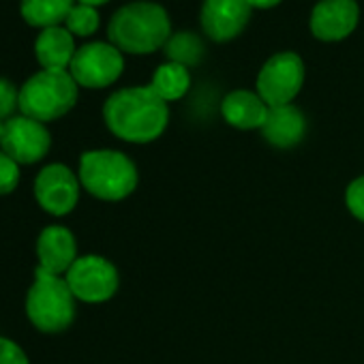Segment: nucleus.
Wrapping results in <instances>:
<instances>
[{"instance_id": "nucleus-1", "label": "nucleus", "mask_w": 364, "mask_h": 364, "mask_svg": "<svg viewBox=\"0 0 364 364\" xmlns=\"http://www.w3.org/2000/svg\"><path fill=\"white\" fill-rule=\"evenodd\" d=\"M103 118L116 137L148 144L165 131L169 109L150 86H135L114 92L103 105Z\"/></svg>"}, {"instance_id": "nucleus-2", "label": "nucleus", "mask_w": 364, "mask_h": 364, "mask_svg": "<svg viewBox=\"0 0 364 364\" xmlns=\"http://www.w3.org/2000/svg\"><path fill=\"white\" fill-rule=\"evenodd\" d=\"M112 46L129 54H150L171 37L169 16L154 3H131L118 9L107 28Z\"/></svg>"}, {"instance_id": "nucleus-3", "label": "nucleus", "mask_w": 364, "mask_h": 364, "mask_svg": "<svg viewBox=\"0 0 364 364\" xmlns=\"http://www.w3.org/2000/svg\"><path fill=\"white\" fill-rule=\"evenodd\" d=\"M135 163L118 150H88L80 159L82 187L105 202H120L137 187Z\"/></svg>"}, {"instance_id": "nucleus-4", "label": "nucleus", "mask_w": 364, "mask_h": 364, "mask_svg": "<svg viewBox=\"0 0 364 364\" xmlns=\"http://www.w3.org/2000/svg\"><path fill=\"white\" fill-rule=\"evenodd\" d=\"M26 313L41 332L67 330L75 319V296L69 289L67 279L39 266L26 296Z\"/></svg>"}, {"instance_id": "nucleus-5", "label": "nucleus", "mask_w": 364, "mask_h": 364, "mask_svg": "<svg viewBox=\"0 0 364 364\" xmlns=\"http://www.w3.org/2000/svg\"><path fill=\"white\" fill-rule=\"evenodd\" d=\"M77 101V82L67 71H39L20 90V112L39 122L65 116Z\"/></svg>"}, {"instance_id": "nucleus-6", "label": "nucleus", "mask_w": 364, "mask_h": 364, "mask_svg": "<svg viewBox=\"0 0 364 364\" xmlns=\"http://www.w3.org/2000/svg\"><path fill=\"white\" fill-rule=\"evenodd\" d=\"M304 84V63L294 52L268 58L257 75V95L268 107L289 105Z\"/></svg>"}, {"instance_id": "nucleus-7", "label": "nucleus", "mask_w": 364, "mask_h": 364, "mask_svg": "<svg viewBox=\"0 0 364 364\" xmlns=\"http://www.w3.org/2000/svg\"><path fill=\"white\" fill-rule=\"evenodd\" d=\"M69 289L82 302H105L118 289V270L112 262L99 255L77 257L65 274Z\"/></svg>"}, {"instance_id": "nucleus-8", "label": "nucleus", "mask_w": 364, "mask_h": 364, "mask_svg": "<svg viewBox=\"0 0 364 364\" xmlns=\"http://www.w3.org/2000/svg\"><path fill=\"white\" fill-rule=\"evenodd\" d=\"M69 69H71L69 73L80 86L105 88L120 77L124 69V60L116 46L97 41V43L82 46L75 52Z\"/></svg>"}, {"instance_id": "nucleus-9", "label": "nucleus", "mask_w": 364, "mask_h": 364, "mask_svg": "<svg viewBox=\"0 0 364 364\" xmlns=\"http://www.w3.org/2000/svg\"><path fill=\"white\" fill-rule=\"evenodd\" d=\"M35 198L46 213L65 217L77 206L80 180L67 165L52 163L43 167L35 180Z\"/></svg>"}, {"instance_id": "nucleus-10", "label": "nucleus", "mask_w": 364, "mask_h": 364, "mask_svg": "<svg viewBox=\"0 0 364 364\" xmlns=\"http://www.w3.org/2000/svg\"><path fill=\"white\" fill-rule=\"evenodd\" d=\"M52 137L43 122L28 116H14L5 122L3 133V152L9 154L18 165H31L41 161L50 150Z\"/></svg>"}, {"instance_id": "nucleus-11", "label": "nucleus", "mask_w": 364, "mask_h": 364, "mask_svg": "<svg viewBox=\"0 0 364 364\" xmlns=\"http://www.w3.org/2000/svg\"><path fill=\"white\" fill-rule=\"evenodd\" d=\"M249 0H204L202 28L213 41H232L251 20Z\"/></svg>"}, {"instance_id": "nucleus-12", "label": "nucleus", "mask_w": 364, "mask_h": 364, "mask_svg": "<svg viewBox=\"0 0 364 364\" xmlns=\"http://www.w3.org/2000/svg\"><path fill=\"white\" fill-rule=\"evenodd\" d=\"M358 20L355 0H321L311 14V33L319 41H341L353 33Z\"/></svg>"}, {"instance_id": "nucleus-13", "label": "nucleus", "mask_w": 364, "mask_h": 364, "mask_svg": "<svg viewBox=\"0 0 364 364\" xmlns=\"http://www.w3.org/2000/svg\"><path fill=\"white\" fill-rule=\"evenodd\" d=\"M39 266L52 274H67L77 259L75 236L63 225H50L39 234L37 240Z\"/></svg>"}, {"instance_id": "nucleus-14", "label": "nucleus", "mask_w": 364, "mask_h": 364, "mask_svg": "<svg viewBox=\"0 0 364 364\" xmlns=\"http://www.w3.org/2000/svg\"><path fill=\"white\" fill-rule=\"evenodd\" d=\"M306 131L304 114L296 105H277L268 109V118L262 127L268 144L277 148H294L302 141Z\"/></svg>"}, {"instance_id": "nucleus-15", "label": "nucleus", "mask_w": 364, "mask_h": 364, "mask_svg": "<svg viewBox=\"0 0 364 364\" xmlns=\"http://www.w3.org/2000/svg\"><path fill=\"white\" fill-rule=\"evenodd\" d=\"M268 105L266 101L251 90H234L230 92L223 103H221V114L223 118L242 131H251V129H262L266 118H268Z\"/></svg>"}, {"instance_id": "nucleus-16", "label": "nucleus", "mask_w": 364, "mask_h": 364, "mask_svg": "<svg viewBox=\"0 0 364 364\" xmlns=\"http://www.w3.org/2000/svg\"><path fill=\"white\" fill-rule=\"evenodd\" d=\"M37 52V60L43 69L48 71H65L73 56H75V43H73V35L67 28L60 26H52L46 28L35 46Z\"/></svg>"}, {"instance_id": "nucleus-17", "label": "nucleus", "mask_w": 364, "mask_h": 364, "mask_svg": "<svg viewBox=\"0 0 364 364\" xmlns=\"http://www.w3.org/2000/svg\"><path fill=\"white\" fill-rule=\"evenodd\" d=\"M150 88L165 101H178L182 99L189 88H191V75H189V69L182 67V65H176V63H165L161 65L154 75H152V84Z\"/></svg>"}, {"instance_id": "nucleus-18", "label": "nucleus", "mask_w": 364, "mask_h": 364, "mask_svg": "<svg viewBox=\"0 0 364 364\" xmlns=\"http://www.w3.org/2000/svg\"><path fill=\"white\" fill-rule=\"evenodd\" d=\"M73 7V0H22V18L46 31L65 22Z\"/></svg>"}, {"instance_id": "nucleus-19", "label": "nucleus", "mask_w": 364, "mask_h": 364, "mask_svg": "<svg viewBox=\"0 0 364 364\" xmlns=\"http://www.w3.org/2000/svg\"><path fill=\"white\" fill-rule=\"evenodd\" d=\"M165 56L169 63L182 65V67H196L204 58V43L193 33H176L165 43Z\"/></svg>"}, {"instance_id": "nucleus-20", "label": "nucleus", "mask_w": 364, "mask_h": 364, "mask_svg": "<svg viewBox=\"0 0 364 364\" xmlns=\"http://www.w3.org/2000/svg\"><path fill=\"white\" fill-rule=\"evenodd\" d=\"M67 31L71 35H80V37H88L99 28V14L95 7L88 5H75L71 9V14L65 20Z\"/></svg>"}, {"instance_id": "nucleus-21", "label": "nucleus", "mask_w": 364, "mask_h": 364, "mask_svg": "<svg viewBox=\"0 0 364 364\" xmlns=\"http://www.w3.org/2000/svg\"><path fill=\"white\" fill-rule=\"evenodd\" d=\"M20 182V167L18 163L0 150V196H7L11 191H16Z\"/></svg>"}, {"instance_id": "nucleus-22", "label": "nucleus", "mask_w": 364, "mask_h": 364, "mask_svg": "<svg viewBox=\"0 0 364 364\" xmlns=\"http://www.w3.org/2000/svg\"><path fill=\"white\" fill-rule=\"evenodd\" d=\"M345 204L349 213L364 223V176L355 178L345 191Z\"/></svg>"}, {"instance_id": "nucleus-23", "label": "nucleus", "mask_w": 364, "mask_h": 364, "mask_svg": "<svg viewBox=\"0 0 364 364\" xmlns=\"http://www.w3.org/2000/svg\"><path fill=\"white\" fill-rule=\"evenodd\" d=\"M16 107H20V92L9 80L0 77V120L14 118L11 114L16 112Z\"/></svg>"}, {"instance_id": "nucleus-24", "label": "nucleus", "mask_w": 364, "mask_h": 364, "mask_svg": "<svg viewBox=\"0 0 364 364\" xmlns=\"http://www.w3.org/2000/svg\"><path fill=\"white\" fill-rule=\"evenodd\" d=\"M0 364H31L24 349L11 338L0 336Z\"/></svg>"}, {"instance_id": "nucleus-25", "label": "nucleus", "mask_w": 364, "mask_h": 364, "mask_svg": "<svg viewBox=\"0 0 364 364\" xmlns=\"http://www.w3.org/2000/svg\"><path fill=\"white\" fill-rule=\"evenodd\" d=\"M281 3V0H249V5L253 9H272Z\"/></svg>"}, {"instance_id": "nucleus-26", "label": "nucleus", "mask_w": 364, "mask_h": 364, "mask_svg": "<svg viewBox=\"0 0 364 364\" xmlns=\"http://www.w3.org/2000/svg\"><path fill=\"white\" fill-rule=\"evenodd\" d=\"M107 0H80V5H88V7H97V5H105Z\"/></svg>"}, {"instance_id": "nucleus-27", "label": "nucleus", "mask_w": 364, "mask_h": 364, "mask_svg": "<svg viewBox=\"0 0 364 364\" xmlns=\"http://www.w3.org/2000/svg\"><path fill=\"white\" fill-rule=\"evenodd\" d=\"M3 133H5V122L0 120V141H3Z\"/></svg>"}]
</instances>
